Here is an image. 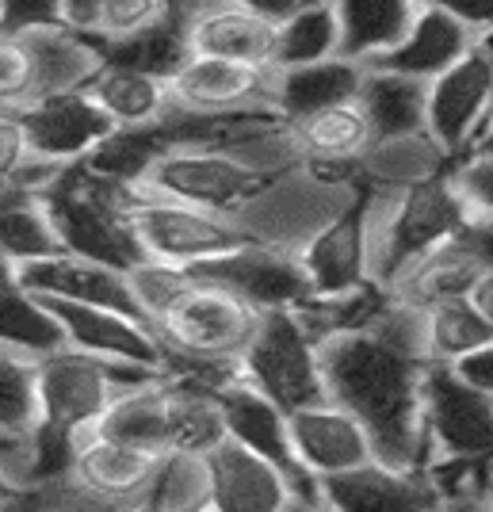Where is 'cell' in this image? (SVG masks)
<instances>
[{"instance_id": "1", "label": "cell", "mask_w": 493, "mask_h": 512, "mask_svg": "<svg viewBox=\"0 0 493 512\" xmlns=\"http://www.w3.org/2000/svg\"><path fill=\"white\" fill-rule=\"evenodd\" d=\"M318 352L325 398L367 428L375 459L425 470L429 444L421 428V379L429 360L421 344V310L390 299L375 325L337 333L318 344Z\"/></svg>"}, {"instance_id": "2", "label": "cell", "mask_w": 493, "mask_h": 512, "mask_svg": "<svg viewBox=\"0 0 493 512\" xmlns=\"http://www.w3.org/2000/svg\"><path fill=\"white\" fill-rule=\"evenodd\" d=\"M367 234H371V279L390 283L409 260L429 253L432 245L463 234L474 218L451 184V169L421 184L375 192L367 188Z\"/></svg>"}, {"instance_id": "3", "label": "cell", "mask_w": 493, "mask_h": 512, "mask_svg": "<svg viewBox=\"0 0 493 512\" xmlns=\"http://www.w3.org/2000/svg\"><path fill=\"white\" fill-rule=\"evenodd\" d=\"M43 203L54 222V234L65 253L92 256L111 268L130 272L142 264V253L130 234L127 211L138 188H123L115 180H104L85 165L54 169L43 180Z\"/></svg>"}, {"instance_id": "4", "label": "cell", "mask_w": 493, "mask_h": 512, "mask_svg": "<svg viewBox=\"0 0 493 512\" xmlns=\"http://www.w3.org/2000/svg\"><path fill=\"white\" fill-rule=\"evenodd\" d=\"M153 379H161L157 367L96 360L65 344L58 352L35 360V409H39L35 425L62 436H81L104 417V409L119 390L153 383Z\"/></svg>"}, {"instance_id": "5", "label": "cell", "mask_w": 493, "mask_h": 512, "mask_svg": "<svg viewBox=\"0 0 493 512\" xmlns=\"http://www.w3.org/2000/svg\"><path fill=\"white\" fill-rule=\"evenodd\" d=\"M276 172H264L234 146H176L146 176V192L169 195L203 211L241 218L260 195L276 184Z\"/></svg>"}, {"instance_id": "6", "label": "cell", "mask_w": 493, "mask_h": 512, "mask_svg": "<svg viewBox=\"0 0 493 512\" xmlns=\"http://www.w3.org/2000/svg\"><path fill=\"white\" fill-rule=\"evenodd\" d=\"M127 222L142 260H161L176 268H199L253 241V234L230 214L203 211L169 195H153L146 188L134 192Z\"/></svg>"}, {"instance_id": "7", "label": "cell", "mask_w": 493, "mask_h": 512, "mask_svg": "<svg viewBox=\"0 0 493 512\" xmlns=\"http://www.w3.org/2000/svg\"><path fill=\"white\" fill-rule=\"evenodd\" d=\"M237 367H241V379L257 386L264 398H272L283 413L325 402L322 352H318V341L302 329L295 310L260 314L257 333L249 337Z\"/></svg>"}, {"instance_id": "8", "label": "cell", "mask_w": 493, "mask_h": 512, "mask_svg": "<svg viewBox=\"0 0 493 512\" xmlns=\"http://www.w3.org/2000/svg\"><path fill=\"white\" fill-rule=\"evenodd\" d=\"M257 321L260 314L249 302H241L234 291H226V287H218L195 272L192 287L172 302L150 329L161 341V352L192 356V360L237 363L249 337L257 333Z\"/></svg>"}, {"instance_id": "9", "label": "cell", "mask_w": 493, "mask_h": 512, "mask_svg": "<svg viewBox=\"0 0 493 512\" xmlns=\"http://www.w3.org/2000/svg\"><path fill=\"white\" fill-rule=\"evenodd\" d=\"M421 428L429 444V463L432 459H490L493 398L474 390L448 363H429L421 379Z\"/></svg>"}, {"instance_id": "10", "label": "cell", "mask_w": 493, "mask_h": 512, "mask_svg": "<svg viewBox=\"0 0 493 512\" xmlns=\"http://www.w3.org/2000/svg\"><path fill=\"white\" fill-rule=\"evenodd\" d=\"M493 115V54L474 43L459 62L429 81L425 134L448 161L467 157Z\"/></svg>"}, {"instance_id": "11", "label": "cell", "mask_w": 493, "mask_h": 512, "mask_svg": "<svg viewBox=\"0 0 493 512\" xmlns=\"http://www.w3.org/2000/svg\"><path fill=\"white\" fill-rule=\"evenodd\" d=\"M218 409H222V421H226V436L249 448L253 455H260L264 463L287 478L291 486V497L295 501H306V505H322V493H318V478H310L302 470L299 455H295V444H291V428H287V413L264 398L257 386L245 383L241 375L230 379L226 386L215 390Z\"/></svg>"}, {"instance_id": "12", "label": "cell", "mask_w": 493, "mask_h": 512, "mask_svg": "<svg viewBox=\"0 0 493 512\" xmlns=\"http://www.w3.org/2000/svg\"><path fill=\"white\" fill-rule=\"evenodd\" d=\"M203 279L234 291L241 302H249L257 314L268 310H299L302 302L314 295L310 279L302 272L299 253L283 249L272 241H245L234 253L207 260L195 268Z\"/></svg>"}, {"instance_id": "13", "label": "cell", "mask_w": 493, "mask_h": 512, "mask_svg": "<svg viewBox=\"0 0 493 512\" xmlns=\"http://www.w3.org/2000/svg\"><path fill=\"white\" fill-rule=\"evenodd\" d=\"M272 65L188 58L169 77L172 107L188 115H276L272 111Z\"/></svg>"}, {"instance_id": "14", "label": "cell", "mask_w": 493, "mask_h": 512, "mask_svg": "<svg viewBox=\"0 0 493 512\" xmlns=\"http://www.w3.org/2000/svg\"><path fill=\"white\" fill-rule=\"evenodd\" d=\"M20 123L27 130V146L46 169L81 165L111 130V119L96 107L85 88L50 92L20 107Z\"/></svg>"}, {"instance_id": "15", "label": "cell", "mask_w": 493, "mask_h": 512, "mask_svg": "<svg viewBox=\"0 0 493 512\" xmlns=\"http://www.w3.org/2000/svg\"><path fill=\"white\" fill-rule=\"evenodd\" d=\"M367 192L364 184L356 195L333 211L314 234L302 241L299 264L314 295H341L371 279V234H367Z\"/></svg>"}, {"instance_id": "16", "label": "cell", "mask_w": 493, "mask_h": 512, "mask_svg": "<svg viewBox=\"0 0 493 512\" xmlns=\"http://www.w3.org/2000/svg\"><path fill=\"white\" fill-rule=\"evenodd\" d=\"M161 467H165V455L157 451L108 440L100 432H81L73 444V463L65 482L100 505H127L150 493Z\"/></svg>"}, {"instance_id": "17", "label": "cell", "mask_w": 493, "mask_h": 512, "mask_svg": "<svg viewBox=\"0 0 493 512\" xmlns=\"http://www.w3.org/2000/svg\"><path fill=\"white\" fill-rule=\"evenodd\" d=\"M325 512H436L444 501L425 470L390 467L371 459L318 482Z\"/></svg>"}, {"instance_id": "18", "label": "cell", "mask_w": 493, "mask_h": 512, "mask_svg": "<svg viewBox=\"0 0 493 512\" xmlns=\"http://www.w3.org/2000/svg\"><path fill=\"white\" fill-rule=\"evenodd\" d=\"M199 478L211 512H283L295 501L287 478L234 440L199 459Z\"/></svg>"}, {"instance_id": "19", "label": "cell", "mask_w": 493, "mask_h": 512, "mask_svg": "<svg viewBox=\"0 0 493 512\" xmlns=\"http://www.w3.org/2000/svg\"><path fill=\"white\" fill-rule=\"evenodd\" d=\"M486 264H490V256L482 253L478 237L467 226L463 234L448 237V241L432 245L429 253L409 260L406 268L386 283V291H390V299L409 310H429L436 302L467 299Z\"/></svg>"}, {"instance_id": "20", "label": "cell", "mask_w": 493, "mask_h": 512, "mask_svg": "<svg viewBox=\"0 0 493 512\" xmlns=\"http://www.w3.org/2000/svg\"><path fill=\"white\" fill-rule=\"evenodd\" d=\"M287 428H291V444H295L302 470L318 482L344 474V470L364 467L375 459L367 428L329 398L318 406L287 413Z\"/></svg>"}, {"instance_id": "21", "label": "cell", "mask_w": 493, "mask_h": 512, "mask_svg": "<svg viewBox=\"0 0 493 512\" xmlns=\"http://www.w3.org/2000/svg\"><path fill=\"white\" fill-rule=\"evenodd\" d=\"M283 127H287L291 150H295L302 169L318 172L325 180H356V165L375 142L356 100L302 115V119L283 123Z\"/></svg>"}, {"instance_id": "22", "label": "cell", "mask_w": 493, "mask_h": 512, "mask_svg": "<svg viewBox=\"0 0 493 512\" xmlns=\"http://www.w3.org/2000/svg\"><path fill=\"white\" fill-rule=\"evenodd\" d=\"M50 314L62 325V337L69 348L88 352L96 360H123L157 367L161 371V341L153 329L134 314L111 310V306H81V302H50Z\"/></svg>"}, {"instance_id": "23", "label": "cell", "mask_w": 493, "mask_h": 512, "mask_svg": "<svg viewBox=\"0 0 493 512\" xmlns=\"http://www.w3.org/2000/svg\"><path fill=\"white\" fill-rule=\"evenodd\" d=\"M23 279V287H31L39 299L50 302H81V306H111V310H123V314H138L134 295H130V283L123 268H111L104 260H92V256L77 253H50L43 260H31L16 268Z\"/></svg>"}, {"instance_id": "24", "label": "cell", "mask_w": 493, "mask_h": 512, "mask_svg": "<svg viewBox=\"0 0 493 512\" xmlns=\"http://www.w3.org/2000/svg\"><path fill=\"white\" fill-rule=\"evenodd\" d=\"M184 27H188V50L195 58L272 65L276 23L234 0H199L184 12Z\"/></svg>"}, {"instance_id": "25", "label": "cell", "mask_w": 493, "mask_h": 512, "mask_svg": "<svg viewBox=\"0 0 493 512\" xmlns=\"http://www.w3.org/2000/svg\"><path fill=\"white\" fill-rule=\"evenodd\" d=\"M474 43L478 39L455 16H448L444 8L421 4L413 23L406 27V35L371 65L390 69V73H406V77H417V81H432V77H440L444 69L459 62Z\"/></svg>"}, {"instance_id": "26", "label": "cell", "mask_w": 493, "mask_h": 512, "mask_svg": "<svg viewBox=\"0 0 493 512\" xmlns=\"http://www.w3.org/2000/svg\"><path fill=\"white\" fill-rule=\"evenodd\" d=\"M367 65L352 58H325L314 65H295V69H276L272 77V111L279 123H295L302 115H314L325 107L352 104L360 96Z\"/></svg>"}, {"instance_id": "27", "label": "cell", "mask_w": 493, "mask_h": 512, "mask_svg": "<svg viewBox=\"0 0 493 512\" xmlns=\"http://www.w3.org/2000/svg\"><path fill=\"white\" fill-rule=\"evenodd\" d=\"M425 100H429V81L375 69V65L364 69V85L356 96L375 142L425 134Z\"/></svg>"}, {"instance_id": "28", "label": "cell", "mask_w": 493, "mask_h": 512, "mask_svg": "<svg viewBox=\"0 0 493 512\" xmlns=\"http://www.w3.org/2000/svg\"><path fill=\"white\" fill-rule=\"evenodd\" d=\"M27 43V58H31V77H35V96H50V92H73L85 88L100 65H104V50L92 39H81L65 27H43L23 35ZM27 100V104H31Z\"/></svg>"}, {"instance_id": "29", "label": "cell", "mask_w": 493, "mask_h": 512, "mask_svg": "<svg viewBox=\"0 0 493 512\" xmlns=\"http://www.w3.org/2000/svg\"><path fill=\"white\" fill-rule=\"evenodd\" d=\"M85 92L96 100V107L111 119L115 130L130 127H153L169 115L172 92L169 81L150 77V73H138L127 65H111L104 62L100 73L85 85Z\"/></svg>"}, {"instance_id": "30", "label": "cell", "mask_w": 493, "mask_h": 512, "mask_svg": "<svg viewBox=\"0 0 493 512\" xmlns=\"http://www.w3.org/2000/svg\"><path fill=\"white\" fill-rule=\"evenodd\" d=\"M0 348H12L31 360L65 348L62 325L50 314L46 299L23 287L20 272L8 260H0Z\"/></svg>"}, {"instance_id": "31", "label": "cell", "mask_w": 493, "mask_h": 512, "mask_svg": "<svg viewBox=\"0 0 493 512\" xmlns=\"http://www.w3.org/2000/svg\"><path fill=\"white\" fill-rule=\"evenodd\" d=\"M421 0H333L341 27V58L371 65L406 35Z\"/></svg>"}, {"instance_id": "32", "label": "cell", "mask_w": 493, "mask_h": 512, "mask_svg": "<svg viewBox=\"0 0 493 512\" xmlns=\"http://www.w3.org/2000/svg\"><path fill=\"white\" fill-rule=\"evenodd\" d=\"M39 188L43 184L0 188V260H8L12 268L43 260L50 253H62Z\"/></svg>"}, {"instance_id": "33", "label": "cell", "mask_w": 493, "mask_h": 512, "mask_svg": "<svg viewBox=\"0 0 493 512\" xmlns=\"http://www.w3.org/2000/svg\"><path fill=\"white\" fill-rule=\"evenodd\" d=\"M451 165L455 161L444 157V150L429 134H409V138L371 142V150L356 165V180L364 188H375V192H394V188H409V184H421L429 176H440Z\"/></svg>"}, {"instance_id": "34", "label": "cell", "mask_w": 493, "mask_h": 512, "mask_svg": "<svg viewBox=\"0 0 493 512\" xmlns=\"http://www.w3.org/2000/svg\"><path fill=\"white\" fill-rule=\"evenodd\" d=\"M165 425H169V379L161 375L153 383L119 390L111 398V406L104 409V417L88 432L165 455Z\"/></svg>"}, {"instance_id": "35", "label": "cell", "mask_w": 493, "mask_h": 512, "mask_svg": "<svg viewBox=\"0 0 493 512\" xmlns=\"http://www.w3.org/2000/svg\"><path fill=\"white\" fill-rule=\"evenodd\" d=\"M226 421L211 390L184 386L169 379V425H165V455L176 459H207L218 444H226Z\"/></svg>"}, {"instance_id": "36", "label": "cell", "mask_w": 493, "mask_h": 512, "mask_svg": "<svg viewBox=\"0 0 493 512\" xmlns=\"http://www.w3.org/2000/svg\"><path fill=\"white\" fill-rule=\"evenodd\" d=\"M172 150V134L165 130V123L153 127H130V130H111L108 138L88 153L85 165L88 172L115 180L123 188H142L150 169Z\"/></svg>"}, {"instance_id": "37", "label": "cell", "mask_w": 493, "mask_h": 512, "mask_svg": "<svg viewBox=\"0 0 493 512\" xmlns=\"http://www.w3.org/2000/svg\"><path fill=\"white\" fill-rule=\"evenodd\" d=\"M100 50H104V62L127 65V69L150 73V77H161V81H169L172 73L192 58L184 12H169V16H161L157 23L134 31L119 43H104Z\"/></svg>"}, {"instance_id": "38", "label": "cell", "mask_w": 493, "mask_h": 512, "mask_svg": "<svg viewBox=\"0 0 493 512\" xmlns=\"http://www.w3.org/2000/svg\"><path fill=\"white\" fill-rule=\"evenodd\" d=\"M341 54V27L333 0H310L299 12L276 23V46H272V69H295L314 65Z\"/></svg>"}, {"instance_id": "39", "label": "cell", "mask_w": 493, "mask_h": 512, "mask_svg": "<svg viewBox=\"0 0 493 512\" xmlns=\"http://www.w3.org/2000/svg\"><path fill=\"white\" fill-rule=\"evenodd\" d=\"M493 341V325L471 299H448L421 310V344L429 363H455Z\"/></svg>"}, {"instance_id": "40", "label": "cell", "mask_w": 493, "mask_h": 512, "mask_svg": "<svg viewBox=\"0 0 493 512\" xmlns=\"http://www.w3.org/2000/svg\"><path fill=\"white\" fill-rule=\"evenodd\" d=\"M35 421V360L0 348V432H31Z\"/></svg>"}, {"instance_id": "41", "label": "cell", "mask_w": 493, "mask_h": 512, "mask_svg": "<svg viewBox=\"0 0 493 512\" xmlns=\"http://www.w3.org/2000/svg\"><path fill=\"white\" fill-rule=\"evenodd\" d=\"M130 295H134V306L146 325L161 318L172 302L180 299L188 287L195 283L192 268H176V264H161V260H142L127 272Z\"/></svg>"}, {"instance_id": "42", "label": "cell", "mask_w": 493, "mask_h": 512, "mask_svg": "<svg viewBox=\"0 0 493 512\" xmlns=\"http://www.w3.org/2000/svg\"><path fill=\"white\" fill-rule=\"evenodd\" d=\"M54 169H46L35 161V153L27 146V130L20 123L16 107H0V188L12 184H43Z\"/></svg>"}, {"instance_id": "43", "label": "cell", "mask_w": 493, "mask_h": 512, "mask_svg": "<svg viewBox=\"0 0 493 512\" xmlns=\"http://www.w3.org/2000/svg\"><path fill=\"white\" fill-rule=\"evenodd\" d=\"M169 0H104L100 4V31H96V43H119L134 31L150 27L161 16H169Z\"/></svg>"}, {"instance_id": "44", "label": "cell", "mask_w": 493, "mask_h": 512, "mask_svg": "<svg viewBox=\"0 0 493 512\" xmlns=\"http://www.w3.org/2000/svg\"><path fill=\"white\" fill-rule=\"evenodd\" d=\"M451 184L459 188L471 218H493V153H467L451 165Z\"/></svg>"}, {"instance_id": "45", "label": "cell", "mask_w": 493, "mask_h": 512, "mask_svg": "<svg viewBox=\"0 0 493 512\" xmlns=\"http://www.w3.org/2000/svg\"><path fill=\"white\" fill-rule=\"evenodd\" d=\"M31 96H35V77L23 35H0V107L20 111Z\"/></svg>"}, {"instance_id": "46", "label": "cell", "mask_w": 493, "mask_h": 512, "mask_svg": "<svg viewBox=\"0 0 493 512\" xmlns=\"http://www.w3.org/2000/svg\"><path fill=\"white\" fill-rule=\"evenodd\" d=\"M58 27V0H0V35H31Z\"/></svg>"}, {"instance_id": "47", "label": "cell", "mask_w": 493, "mask_h": 512, "mask_svg": "<svg viewBox=\"0 0 493 512\" xmlns=\"http://www.w3.org/2000/svg\"><path fill=\"white\" fill-rule=\"evenodd\" d=\"M421 4H432V8H444L448 16L463 23L474 39L490 35L493 31V0H421Z\"/></svg>"}, {"instance_id": "48", "label": "cell", "mask_w": 493, "mask_h": 512, "mask_svg": "<svg viewBox=\"0 0 493 512\" xmlns=\"http://www.w3.org/2000/svg\"><path fill=\"white\" fill-rule=\"evenodd\" d=\"M100 4H104V0H58V27L96 43V31H100Z\"/></svg>"}, {"instance_id": "49", "label": "cell", "mask_w": 493, "mask_h": 512, "mask_svg": "<svg viewBox=\"0 0 493 512\" xmlns=\"http://www.w3.org/2000/svg\"><path fill=\"white\" fill-rule=\"evenodd\" d=\"M455 371H459L474 390H482V394L493 398V341L482 344V348H474L471 356H463V360L455 363Z\"/></svg>"}, {"instance_id": "50", "label": "cell", "mask_w": 493, "mask_h": 512, "mask_svg": "<svg viewBox=\"0 0 493 512\" xmlns=\"http://www.w3.org/2000/svg\"><path fill=\"white\" fill-rule=\"evenodd\" d=\"M0 512H58L54 505V486H27L0 501Z\"/></svg>"}, {"instance_id": "51", "label": "cell", "mask_w": 493, "mask_h": 512, "mask_svg": "<svg viewBox=\"0 0 493 512\" xmlns=\"http://www.w3.org/2000/svg\"><path fill=\"white\" fill-rule=\"evenodd\" d=\"M234 4H241V8H249V12H257V16H264V20H287L291 12H299L302 4H310V0H234Z\"/></svg>"}, {"instance_id": "52", "label": "cell", "mask_w": 493, "mask_h": 512, "mask_svg": "<svg viewBox=\"0 0 493 512\" xmlns=\"http://www.w3.org/2000/svg\"><path fill=\"white\" fill-rule=\"evenodd\" d=\"M467 299H471L474 306L482 310V318L493 325V260L482 268V276L474 279V287H471V295H467Z\"/></svg>"}, {"instance_id": "53", "label": "cell", "mask_w": 493, "mask_h": 512, "mask_svg": "<svg viewBox=\"0 0 493 512\" xmlns=\"http://www.w3.org/2000/svg\"><path fill=\"white\" fill-rule=\"evenodd\" d=\"M165 512H211V505L203 501V493H195V497H180V501H169Z\"/></svg>"}, {"instance_id": "54", "label": "cell", "mask_w": 493, "mask_h": 512, "mask_svg": "<svg viewBox=\"0 0 493 512\" xmlns=\"http://www.w3.org/2000/svg\"><path fill=\"white\" fill-rule=\"evenodd\" d=\"M471 153H493V115H490V123H486V130L478 134V142L471 146Z\"/></svg>"}, {"instance_id": "55", "label": "cell", "mask_w": 493, "mask_h": 512, "mask_svg": "<svg viewBox=\"0 0 493 512\" xmlns=\"http://www.w3.org/2000/svg\"><path fill=\"white\" fill-rule=\"evenodd\" d=\"M12 493H16V482H12V478L4 474V467H0V501H4V497H12Z\"/></svg>"}, {"instance_id": "56", "label": "cell", "mask_w": 493, "mask_h": 512, "mask_svg": "<svg viewBox=\"0 0 493 512\" xmlns=\"http://www.w3.org/2000/svg\"><path fill=\"white\" fill-rule=\"evenodd\" d=\"M283 512H325V505H306V501H291Z\"/></svg>"}, {"instance_id": "57", "label": "cell", "mask_w": 493, "mask_h": 512, "mask_svg": "<svg viewBox=\"0 0 493 512\" xmlns=\"http://www.w3.org/2000/svg\"><path fill=\"white\" fill-rule=\"evenodd\" d=\"M199 0H169V8L172 12H188V8H195Z\"/></svg>"}, {"instance_id": "58", "label": "cell", "mask_w": 493, "mask_h": 512, "mask_svg": "<svg viewBox=\"0 0 493 512\" xmlns=\"http://www.w3.org/2000/svg\"><path fill=\"white\" fill-rule=\"evenodd\" d=\"M482 509H486V512H493V486H490V493H486V497H482Z\"/></svg>"}, {"instance_id": "59", "label": "cell", "mask_w": 493, "mask_h": 512, "mask_svg": "<svg viewBox=\"0 0 493 512\" xmlns=\"http://www.w3.org/2000/svg\"><path fill=\"white\" fill-rule=\"evenodd\" d=\"M478 43H482V46H486V50H490V54H493V31H490V35H482Z\"/></svg>"}]
</instances>
